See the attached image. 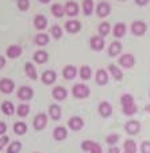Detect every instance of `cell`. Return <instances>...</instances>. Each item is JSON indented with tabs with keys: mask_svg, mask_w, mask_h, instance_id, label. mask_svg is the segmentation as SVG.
I'll return each mask as SVG.
<instances>
[{
	"mask_svg": "<svg viewBox=\"0 0 150 153\" xmlns=\"http://www.w3.org/2000/svg\"><path fill=\"white\" fill-rule=\"evenodd\" d=\"M122 102V108H123V113L126 115H134L137 113V104L134 102V98L130 94H124L120 98Z\"/></svg>",
	"mask_w": 150,
	"mask_h": 153,
	"instance_id": "6da1fadb",
	"label": "cell"
},
{
	"mask_svg": "<svg viewBox=\"0 0 150 153\" xmlns=\"http://www.w3.org/2000/svg\"><path fill=\"white\" fill-rule=\"evenodd\" d=\"M72 92L76 98L83 99V98H87V96L89 95L91 91H89V87H87L85 84H76V85L73 87Z\"/></svg>",
	"mask_w": 150,
	"mask_h": 153,
	"instance_id": "7a4b0ae2",
	"label": "cell"
},
{
	"mask_svg": "<svg viewBox=\"0 0 150 153\" xmlns=\"http://www.w3.org/2000/svg\"><path fill=\"white\" fill-rule=\"evenodd\" d=\"M81 148H83L84 150L91 152V153H103L101 146L99 144H96V142H93V141H84L83 144H81Z\"/></svg>",
	"mask_w": 150,
	"mask_h": 153,
	"instance_id": "3957f363",
	"label": "cell"
},
{
	"mask_svg": "<svg viewBox=\"0 0 150 153\" xmlns=\"http://www.w3.org/2000/svg\"><path fill=\"white\" fill-rule=\"evenodd\" d=\"M131 31H133L134 35H143L146 33V25L142 22V20H135L131 25Z\"/></svg>",
	"mask_w": 150,
	"mask_h": 153,
	"instance_id": "277c9868",
	"label": "cell"
},
{
	"mask_svg": "<svg viewBox=\"0 0 150 153\" xmlns=\"http://www.w3.org/2000/svg\"><path fill=\"white\" fill-rule=\"evenodd\" d=\"M15 88V83L10 79H1L0 80V91L3 94H11Z\"/></svg>",
	"mask_w": 150,
	"mask_h": 153,
	"instance_id": "5b68a950",
	"label": "cell"
},
{
	"mask_svg": "<svg viewBox=\"0 0 150 153\" xmlns=\"http://www.w3.org/2000/svg\"><path fill=\"white\" fill-rule=\"evenodd\" d=\"M119 64H120L122 67L124 68H133L134 64H135V58H134L133 54H130V53H127V54H123L120 58H119Z\"/></svg>",
	"mask_w": 150,
	"mask_h": 153,
	"instance_id": "8992f818",
	"label": "cell"
},
{
	"mask_svg": "<svg viewBox=\"0 0 150 153\" xmlns=\"http://www.w3.org/2000/svg\"><path fill=\"white\" fill-rule=\"evenodd\" d=\"M124 130H126L129 134L134 136L141 130V125H139L138 121H129L126 125H124Z\"/></svg>",
	"mask_w": 150,
	"mask_h": 153,
	"instance_id": "52a82bcc",
	"label": "cell"
},
{
	"mask_svg": "<svg viewBox=\"0 0 150 153\" xmlns=\"http://www.w3.org/2000/svg\"><path fill=\"white\" fill-rule=\"evenodd\" d=\"M34 95V91L30 88V87H22L18 91V98L22 99V100H30Z\"/></svg>",
	"mask_w": 150,
	"mask_h": 153,
	"instance_id": "ba28073f",
	"label": "cell"
},
{
	"mask_svg": "<svg viewBox=\"0 0 150 153\" xmlns=\"http://www.w3.org/2000/svg\"><path fill=\"white\" fill-rule=\"evenodd\" d=\"M68 125H69V127L73 130V131H78V130L83 129L84 121L80 118V117H72V118L69 119V122H68Z\"/></svg>",
	"mask_w": 150,
	"mask_h": 153,
	"instance_id": "9c48e42d",
	"label": "cell"
},
{
	"mask_svg": "<svg viewBox=\"0 0 150 153\" xmlns=\"http://www.w3.org/2000/svg\"><path fill=\"white\" fill-rule=\"evenodd\" d=\"M46 123H47V117H46V114H44V113L38 114L34 118V127L37 130H42L46 126Z\"/></svg>",
	"mask_w": 150,
	"mask_h": 153,
	"instance_id": "30bf717a",
	"label": "cell"
},
{
	"mask_svg": "<svg viewBox=\"0 0 150 153\" xmlns=\"http://www.w3.org/2000/svg\"><path fill=\"white\" fill-rule=\"evenodd\" d=\"M99 113H100L101 117L107 118V117H110L112 114V106H111L108 102H101L99 104Z\"/></svg>",
	"mask_w": 150,
	"mask_h": 153,
	"instance_id": "8fae6325",
	"label": "cell"
},
{
	"mask_svg": "<svg viewBox=\"0 0 150 153\" xmlns=\"http://www.w3.org/2000/svg\"><path fill=\"white\" fill-rule=\"evenodd\" d=\"M91 48H92L93 50H101L104 48V39L101 35H95V37L91 38Z\"/></svg>",
	"mask_w": 150,
	"mask_h": 153,
	"instance_id": "7c38bea8",
	"label": "cell"
},
{
	"mask_svg": "<svg viewBox=\"0 0 150 153\" xmlns=\"http://www.w3.org/2000/svg\"><path fill=\"white\" fill-rule=\"evenodd\" d=\"M96 12H98V15L100 18H104L111 12V6L108 3H106V1H101V3H99L98 8H96Z\"/></svg>",
	"mask_w": 150,
	"mask_h": 153,
	"instance_id": "4fadbf2b",
	"label": "cell"
},
{
	"mask_svg": "<svg viewBox=\"0 0 150 153\" xmlns=\"http://www.w3.org/2000/svg\"><path fill=\"white\" fill-rule=\"evenodd\" d=\"M53 136H54V138L57 140V141H62V140L67 138L68 131H67V129H65L64 126H58V127H55V129H54Z\"/></svg>",
	"mask_w": 150,
	"mask_h": 153,
	"instance_id": "5bb4252c",
	"label": "cell"
},
{
	"mask_svg": "<svg viewBox=\"0 0 150 153\" xmlns=\"http://www.w3.org/2000/svg\"><path fill=\"white\" fill-rule=\"evenodd\" d=\"M22 54V48L19 45H11V46L7 49V56L10 58H16Z\"/></svg>",
	"mask_w": 150,
	"mask_h": 153,
	"instance_id": "9a60e30c",
	"label": "cell"
},
{
	"mask_svg": "<svg viewBox=\"0 0 150 153\" xmlns=\"http://www.w3.org/2000/svg\"><path fill=\"white\" fill-rule=\"evenodd\" d=\"M65 29L69 33H77V31H80L81 25L78 20H68L67 25H65Z\"/></svg>",
	"mask_w": 150,
	"mask_h": 153,
	"instance_id": "2e32d148",
	"label": "cell"
},
{
	"mask_svg": "<svg viewBox=\"0 0 150 153\" xmlns=\"http://www.w3.org/2000/svg\"><path fill=\"white\" fill-rule=\"evenodd\" d=\"M62 75H64V77H65V79H68V80H72V79L76 77V75H77V71H76V68L73 67V65H68V67L64 68Z\"/></svg>",
	"mask_w": 150,
	"mask_h": 153,
	"instance_id": "e0dca14e",
	"label": "cell"
},
{
	"mask_svg": "<svg viewBox=\"0 0 150 153\" xmlns=\"http://www.w3.org/2000/svg\"><path fill=\"white\" fill-rule=\"evenodd\" d=\"M96 83L99 85H104V84L108 83V75H107V72L104 69H99L96 72Z\"/></svg>",
	"mask_w": 150,
	"mask_h": 153,
	"instance_id": "ac0fdd59",
	"label": "cell"
},
{
	"mask_svg": "<svg viewBox=\"0 0 150 153\" xmlns=\"http://www.w3.org/2000/svg\"><path fill=\"white\" fill-rule=\"evenodd\" d=\"M34 25H35V27H37L38 30L46 29V26H47L46 16H44V15H37V16H35V19H34Z\"/></svg>",
	"mask_w": 150,
	"mask_h": 153,
	"instance_id": "d6986e66",
	"label": "cell"
},
{
	"mask_svg": "<svg viewBox=\"0 0 150 153\" xmlns=\"http://www.w3.org/2000/svg\"><path fill=\"white\" fill-rule=\"evenodd\" d=\"M65 12H67L69 16H76L78 14V6L75 1H68L67 6H65Z\"/></svg>",
	"mask_w": 150,
	"mask_h": 153,
	"instance_id": "ffe728a7",
	"label": "cell"
},
{
	"mask_svg": "<svg viewBox=\"0 0 150 153\" xmlns=\"http://www.w3.org/2000/svg\"><path fill=\"white\" fill-rule=\"evenodd\" d=\"M55 79H57V75H55V72H53V71H46V72H44V75H42V81H44L45 84H53L55 81Z\"/></svg>",
	"mask_w": 150,
	"mask_h": 153,
	"instance_id": "44dd1931",
	"label": "cell"
},
{
	"mask_svg": "<svg viewBox=\"0 0 150 153\" xmlns=\"http://www.w3.org/2000/svg\"><path fill=\"white\" fill-rule=\"evenodd\" d=\"M122 52V43L120 42H112L110 45V49H108V54L111 56V57H115V56H118L119 53Z\"/></svg>",
	"mask_w": 150,
	"mask_h": 153,
	"instance_id": "7402d4cb",
	"label": "cell"
},
{
	"mask_svg": "<svg viewBox=\"0 0 150 153\" xmlns=\"http://www.w3.org/2000/svg\"><path fill=\"white\" fill-rule=\"evenodd\" d=\"M68 92L65 88H62V87H55L54 90H53V96H54L57 100H64V99L67 98Z\"/></svg>",
	"mask_w": 150,
	"mask_h": 153,
	"instance_id": "603a6c76",
	"label": "cell"
},
{
	"mask_svg": "<svg viewBox=\"0 0 150 153\" xmlns=\"http://www.w3.org/2000/svg\"><path fill=\"white\" fill-rule=\"evenodd\" d=\"M49 114L54 121H58L61 118V107L57 106V104H52L49 107Z\"/></svg>",
	"mask_w": 150,
	"mask_h": 153,
	"instance_id": "cb8c5ba5",
	"label": "cell"
},
{
	"mask_svg": "<svg viewBox=\"0 0 150 153\" xmlns=\"http://www.w3.org/2000/svg\"><path fill=\"white\" fill-rule=\"evenodd\" d=\"M126 34V25L124 23H116L114 27V35L116 38H122Z\"/></svg>",
	"mask_w": 150,
	"mask_h": 153,
	"instance_id": "d4e9b609",
	"label": "cell"
},
{
	"mask_svg": "<svg viewBox=\"0 0 150 153\" xmlns=\"http://www.w3.org/2000/svg\"><path fill=\"white\" fill-rule=\"evenodd\" d=\"M47 58H49V54H47L45 50H38L37 53L34 54V60L37 61L38 64H44L47 61Z\"/></svg>",
	"mask_w": 150,
	"mask_h": 153,
	"instance_id": "484cf974",
	"label": "cell"
},
{
	"mask_svg": "<svg viewBox=\"0 0 150 153\" xmlns=\"http://www.w3.org/2000/svg\"><path fill=\"white\" fill-rule=\"evenodd\" d=\"M108 69H110L111 75L114 76V79H115V80H122V79H123V73H122V71L119 69V68L116 67V65L111 64L110 67H108Z\"/></svg>",
	"mask_w": 150,
	"mask_h": 153,
	"instance_id": "4316f807",
	"label": "cell"
},
{
	"mask_svg": "<svg viewBox=\"0 0 150 153\" xmlns=\"http://www.w3.org/2000/svg\"><path fill=\"white\" fill-rule=\"evenodd\" d=\"M1 110H3V113L6 114V115H12V114L15 113V107L14 104L11 103V102H4L3 104H1Z\"/></svg>",
	"mask_w": 150,
	"mask_h": 153,
	"instance_id": "83f0119b",
	"label": "cell"
},
{
	"mask_svg": "<svg viewBox=\"0 0 150 153\" xmlns=\"http://www.w3.org/2000/svg\"><path fill=\"white\" fill-rule=\"evenodd\" d=\"M124 153H137V144L133 140H127L124 142Z\"/></svg>",
	"mask_w": 150,
	"mask_h": 153,
	"instance_id": "f1b7e54d",
	"label": "cell"
},
{
	"mask_svg": "<svg viewBox=\"0 0 150 153\" xmlns=\"http://www.w3.org/2000/svg\"><path fill=\"white\" fill-rule=\"evenodd\" d=\"M24 69H26V75L29 76L30 79H33V80H37V71H35L34 65H33L31 62H27L26 67H24Z\"/></svg>",
	"mask_w": 150,
	"mask_h": 153,
	"instance_id": "f546056e",
	"label": "cell"
},
{
	"mask_svg": "<svg viewBox=\"0 0 150 153\" xmlns=\"http://www.w3.org/2000/svg\"><path fill=\"white\" fill-rule=\"evenodd\" d=\"M83 10H84V14L87 15V16H89L93 11V0H84Z\"/></svg>",
	"mask_w": 150,
	"mask_h": 153,
	"instance_id": "4dcf8cb0",
	"label": "cell"
},
{
	"mask_svg": "<svg viewBox=\"0 0 150 153\" xmlns=\"http://www.w3.org/2000/svg\"><path fill=\"white\" fill-rule=\"evenodd\" d=\"M91 75H92V71H91V68L88 67V65H84V67H81V69H80V77L83 79V80H89Z\"/></svg>",
	"mask_w": 150,
	"mask_h": 153,
	"instance_id": "1f68e13d",
	"label": "cell"
},
{
	"mask_svg": "<svg viewBox=\"0 0 150 153\" xmlns=\"http://www.w3.org/2000/svg\"><path fill=\"white\" fill-rule=\"evenodd\" d=\"M14 131L16 134H24L27 131V126H26V123L24 122H16V123L14 125Z\"/></svg>",
	"mask_w": 150,
	"mask_h": 153,
	"instance_id": "d6a6232c",
	"label": "cell"
},
{
	"mask_svg": "<svg viewBox=\"0 0 150 153\" xmlns=\"http://www.w3.org/2000/svg\"><path fill=\"white\" fill-rule=\"evenodd\" d=\"M49 42V35L47 34H37L35 37V43L39 45V46H45Z\"/></svg>",
	"mask_w": 150,
	"mask_h": 153,
	"instance_id": "836d02e7",
	"label": "cell"
},
{
	"mask_svg": "<svg viewBox=\"0 0 150 153\" xmlns=\"http://www.w3.org/2000/svg\"><path fill=\"white\" fill-rule=\"evenodd\" d=\"M64 11H65V8H64L61 4H53L52 7V12L53 15H54L55 18H61L64 15Z\"/></svg>",
	"mask_w": 150,
	"mask_h": 153,
	"instance_id": "e575fe53",
	"label": "cell"
},
{
	"mask_svg": "<svg viewBox=\"0 0 150 153\" xmlns=\"http://www.w3.org/2000/svg\"><path fill=\"white\" fill-rule=\"evenodd\" d=\"M20 149H22V144H20L19 141H14V142L10 144L7 153H19Z\"/></svg>",
	"mask_w": 150,
	"mask_h": 153,
	"instance_id": "d590c367",
	"label": "cell"
},
{
	"mask_svg": "<svg viewBox=\"0 0 150 153\" xmlns=\"http://www.w3.org/2000/svg\"><path fill=\"white\" fill-rule=\"evenodd\" d=\"M111 27H110V23H107V22H103V23H100V26H99V33H100L101 37H106L108 33H110Z\"/></svg>",
	"mask_w": 150,
	"mask_h": 153,
	"instance_id": "8d00e7d4",
	"label": "cell"
},
{
	"mask_svg": "<svg viewBox=\"0 0 150 153\" xmlns=\"http://www.w3.org/2000/svg\"><path fill=\"white\" fill-rule=\"evenodd\" d=\"M29 111H30V107L27 106V104H19L16 113L19 117H26L27 114H29Z\"/></svg>",
	"mask_w": 150,
	"mask_h": 153,
	"instance_id": "74e56055",
	"label": "cell"
},
{
	"mask_svg": "<svg viewBox=\"0 0 150 153\" xmlns=\"http://www.w3.org/2000/svg\"><path fill=\"white\" fill-rule=\"evenodd\" d=\"M50 34L53 35V37L55 38V39H58V38H61V35H62V29H61L60 26H53L52 30H50Z\"/></svg>",
	"mask_w": 150,
	"mask_h": 153,
	"instance_id": "f35d334b",
	"label": "cell"
},
{
	"mask_svg": "<svg viewBox=\"0 0 150 153\" xmlns=\"http://www.w3.org/2000/svg\"><path fill=\"white\" fill-rule=\"evenodd\" d=\"M106 141H107V144L115 145L116 142L119 141V134H110V136H107Z\"/></svg>",
	"mask_w": 150,
	"mask_h": 153,
	"instance_id": "ab89813d",
	"label": "cell"
},
{
	"mask_svg": "<svg viewBox=\"0 0 150 153\" xmlns=\"http://www.w3.org/2000/svg\"><path fill=\"white\" fill-rule=\"evenodd\" d=\"M18 7H19L22 11H26L30 7V1L29 0H18Z\"/></svg>",
	"mask_w": 150,
	"mask_h": 153,
	"instance_id": "60d3db41",
	"label": "cell"
},
{
	"mask_svg": "<svg viewBox=\"0 0 150 153\" xmlns=\"http://www.w3.org/2000/svg\"><path fill=\"white\" fill-rule=\"evenodd\" d=\"M141 152L142 153H150V141H143L142 142Z\"/></svg>",
	"mask_w": 150,
	"mask_h": 153,
	"instance_id": "b9f144b4",
	"label": "cell"
},
{
	"mask_svg": "<svg viewBox=\"0 0 150 153\" xmlns=\"http://www.w3.org/2000/svg\"><path fill=\"white\" fill-rule=\"evenodd\" d=\"M8 141H10V138H8V137H7V136H3V137H1V138H0V150L3 149V148H4V145H6Z\"/></svg>",
	"mask_w": 150,
	"mask_h": 153,
	"instance_id": "7bdbcfd3",
	"label": "cell"
},
{
	"mask_svg": "<svg viewBox=\"0 0 150 153\" xmlns=\"http://www.w3.org/2000/svg\"><path fill=\"white\" fill-rule=\"evenodd\" d=\"M6 130H7V126L4 122H0V136H3L4 133H6Z\"/></svg>",
	"mask_w": 150,
	"mask_h": 153,
	"instance_id": "ee69618b",
	"label": "cell"
},
{
	"mask_svg": "<svg viewBox=\"0 0 150 153\" xmlns=\"http://www.w3.org/2000/svg\"><path fill=\"white\" fill-rule=\"evenodd\" d=\"M135 3L138 4V6H146V4L149 3V0H135Z\"/></svg>",
	"mask_w": 150,
	"mask_h": 153,
	"instance_id": "f6af8a7d",
	"label": "cell"
},
{
	"mask_svg": "<svg viewBox=\"0 0 150 153\" xmlns=\"http://www.w3.org/2000/svg\"><path fill=\"white\" fill-rule=\"evenodd\" d=\"M108 153H120V150H119L118 146H112V148L110 149V152H108Z\"/></svg>",
	"mask_w": 150,
	"mask_h": 153,
	"instance_id": "bcb514c9",
	"label": "cell"
},
{
	"mask_svg": "<svg viewBox=\"0 0 150 153\" xmlns=\"http://www.w3.org/2000/svg\"><path fill=\"white\" fill-rule=\"evenodd\" d=\"M4 65H6V60H4V58L1 57V56H0V69H1V68H3Z\"/></svg>",
	"mask_w": 150,
	"mask_h": 153,
	"instance_id": "7dc6e473",
	"label": "cell"
},
{
	"mask_svg": "<svg viewBox=\"0 0 150 153\" xmlns=\"http://www.w3.org/2000/svg\"><path fill=\"white\" fill-rule=\"evenodd\" d=\"M145 110H146V111H147V113H150V104H147V106H146V107H145Z\"/></svg>",
	"mask_w": 150,
	"mask_h": 153,
	"instance_id": "c3c4849f",
	"label": "cell"
},
{
	"mask_svg": "<svg viewBox=\"0 0 150 153\" xmlns=\"http://www.w3.org/2000/svg\"><path fill=\"white\" fill-rule=\"evenodd\" d=\"M39 1H41V3H49L50 0H39Z\"/></svg>",
	"mask_w": 150,
	"mask_h": 153,
	"instance_id": "681fc988",
	"label": "cell"
},
{
	"mask_svg": "<svg viewBox=\"0 0 150 153\" xmlns=\"http://www.w3.org/2000/svg\"><path fill=\"white\" fill-rule=\"evenodd\" d=\"M149 98H150V92H149Z\"/></svg>",
	"mask_w": 150,
	"mask_h": 153,
	"instance_id": "f907efd6",
	"label": "cell"
},
{
	"mask_svg": "<svg viewBox=\"0 0 150 153\" xmlns=\"http://www.w3.org/2000/svg\"><path fill=\"white\" fill-rule=\"evenodd\" d=\"M35 153H38V152H35Z\"/></svg>",
	"mask_w": 150,
	"mask_h": 153,
	"instance_id": "816d5d0a",
	"label": "cell"
},
{
	"mask_svg": "<svg viewBox=\"0 0 150 153\" xmlns=\"http://www.w3.org/2000/svg\"><path fill=\"white\" fill-rule=\"evenodd\" d=\"M122 1H123V0H122Z\"/></svg>",
	"mask_w": 150,
	"mask_h": 153,
	"instance_id": "f5cc1de1",
	"label": "cell"
}]
</instances>
